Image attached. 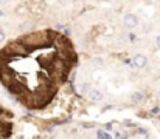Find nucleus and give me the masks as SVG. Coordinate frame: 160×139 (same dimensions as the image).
<instances>
[{"instance_id":"1","label":"nucleus","mask_w":160,"mask_h":139,"mask_svg":"<svg viewBox=\"0 0 160 139\" xmlns=\"http://www.w3.org/2000/svg\"><path fill=\"white\" fill-rule=\"evenodd\" d=\"M123 23H124V26H126L128 30H134V28H137V26H138V17H137V14H134V12H128V14H124V17H123Z\"/></svg>"},{"instance_id":"2","label":"nucleus","mask_w":160,"mask_h":139,"mask_svg":"<svg viewBox=\"0 0 160 139\" xmlns=\"http://www.w3.org/2000/svg\"><path fill=\"white\" fill-rule=\"evenodd\" d=\"M132 63L135 68H145L148 65V57L145 54H135L132 59Z\"/></svg>"},{"instance_id":"3","label":"nucleus","mask_w":160,"mask_h":139,"mask_svg":"<svg viewBox=\"0 0 160 139\" xmlns=\"http://www.w3.org/2000/svg\"><path fill=\"white\" fill-rule=\"evenodd\" d=\"M89 97H90V100H93V102H100V100H103V93L93 90V91L89 93Z\"/></svg>"},{"instance_id":"4","label":"nucleus","mask_w":160,"mask_h":139,"mask_svg":"<svg viewBox=\"0 0 160 139\" xmlns=\"http://www.w3.org/2000/svg\"><path fill=\"white\" fill-rule=\"evenodd\" d=\"M142 99H143V93H140V91L134 93V94L131 96V100H132L134 104H137V102H140Z\"/></svg>"},{"instance_id":"5","label":"nucleus","mask_w":160,"mask_h":139,"mask_svg":"<svg viewBox=\"0 0 160 139\" xmlns=\"http://www.w3.org/2000/svg\"><path fill=\"white\" fill-rule=\"evenodd\" d=\"M92 63H93V67H97V68H101V67H104V60H103L101 57H95V59L92 60Z\"/></svg>"},{"instance_id":"6","label":"nucleus","mask_w":160,"mask_h":139,"mask_svg":"<svg viewBox=\"0 0 160 139\" xmlns=\"http://www.w3.org/2000/svg\"><path fill=\"white\" fill-rule=\"evenodd\" d=\"M3 40H5V31H3V30L0 28V44H2Z\"/></svg>"},{"instance_id":"7","label":"nucleus","mask_w":160,"mask_h":139,"mask_svg":"<svg viewBox=\"0 0 160 139\" xmlns=\"http://www.w3.org/2000/svg\"><path fill=\"white\" fill-rule=\"evenodd\" d=\"M98 138H100V139H109V136L103 135V132H100V133H98Z\"/></svg>"},{"instance_id":"8","label":"nucleus","mask_w":160,"mask_h":139,"mask_svg":"<svg viewBox=\"0 0 160 139\" xmlns=\"http://www.w3.org/2000/svg\"><path fill=\"white\" fill-rule=\"evenodd\" d=\"M156 45H157V48H160V34L156 37Z\"/></svg>"},{"instance_id":"9","label":"nucleus","mask_w":160,"mask_h":139,"mask_svg":"<svg viewBox=\"0 0 160 139\" xmlns=\"http://www.w3.org/2000/svg\"><path fill=\"white\" fill-rule=\"evenodd\" d=\"M68 2H72V0H68Z\"/></svg>"},{"instance_id":"10","label":"nucleus","mask_w":160,"mask_h":139,"mask_svg":"<svg viewBox=\"0 0 160 139\" xmlns=\"http://www.w3.org/2000/svg\"><path fill=\"white\" fill-rule=\"evenodd\" d=\"M159 93H160V91H159Z\"/></svg>"}]
</instances>
